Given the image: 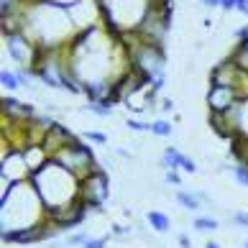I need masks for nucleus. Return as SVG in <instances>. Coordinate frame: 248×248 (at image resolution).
<instances>
[{"instance_id": "f257e3e1", "label": "nucleus", "mask_w": 248, "mask_h": 248, "mask_svg": "<svg viewBox=\"0 0 248 248\" xmlns=\"http://www.w3.org/2000/svg\"><path fill=\"white\" fill-rule=\"evenodd\" d=\"M44 217H46V205L31 185V179L11 182L8 192H3V231L41 225Z\"/></svg>"}, {"instance_id": "f03ea898", "label": "nucleus", "mask_w": 248, "mask_h": 248, "mask_svg": "<svg viewBox=\"0 0 248 248\" xmlns=\"http://www.w3.org/2000/svg\"><path fill=\"white\" fill-rule=\"evenodd\" d=\"M29 179L46 205V213L57 207H67L79 200V179L64 167H59L57 161H49L46 167L33 171Z\"/></svg>"}, {"instance_id": "7ed1b4c3", "label": "nucleus", "mask_w": 248, "mask_h": 248, "mask_svg": "<svg viewBox=\"0 0 248 248\" xmlns=\"http://www.w3.org/2000/svg\"><path fill=\"white\" fill-rule=\"evenodd\" d=\"M51 161H57L59 167H64L67 171H72L79 182L85 179V177H90V174L97 169L93 149H90V146H85V143H79V141H72L67 149H62L59 154H54Z\"/></svg>"}, {"instance_id": "20e7f679", "label": "nucleus", "mask_w": 248, "mask_h": 248, "mask_svg": "<svg viewBox=\"0 0 248 248\" xmlns=\"http://www.w3.org/2000/svg\"><path fill=\"white\" fill-rule=\"evenodd\" d=\"M110 195V179L103 169H95L90 177H85L79 182V200L87 205V210L93 213H103V205L108 202Z\"/></svg>"}, {"instance_id": "39448f33", "label": "nucleus", "mask_w": 248, "mask_h": 248, "mask_svg": "<svg viewBox=\"0 0 248 248\" xmlns=\"http://www.w3.org/2000/svg\"><path fill=\"white\" fill-rule=\"evenodd\" d=\"M8 57H11L18 67H33L39 59V44L26 33H13V36H3Z\"/></svg>"}, {"instance_id": "423d86ee", "label": "nucleus", "mask_w": 248, "mask_h": 248, "mask_svg": "<svg viewBox=\"0 0 248 248\" xmlns=\"http://www.w3.org/2000/svg\"><path fill=\"white\" fill-rule=\"evenodd\" d=\"M67 11H69L75 31H87V29H93V26L103 23V8H100L97 0H77V3H72L67 8Z\"/></svg>"}, {"instance_id": "0eeeda50", "label": "nucleus", "mask_w": 248, "mask_h": 248, "mask_svg": "<svg viewBox=\"0 0 248 248\" xmlns=\"http://www.w3.org/2000/svg\"><path fill=\"white\" fill-rule=\"evenodd\" d=\"M72 141H77V139H75V133H72L67 125L54 123V125L49 128V131H46V136H44L41 146L46 149V154H49V156H54V154H59L62 149H67V146H69Z\"/></svg>"}, {"instance_id": "6e6552de", "label": "nucleus", "mask_w": 248, "mask_h": 248, "mask_svg": "<svg viewBox=\"0 0 248 248\" xmlns=\"http://www.w3.org/2000/svg\"><path fill=\"white\" fill-rule=\"evenodd\" d=\"M235 100H241V95H238L233 87L210 85V90H207V108H210V113H225L231 105H235Z\"/></svg>"}, {"instance_id": "1a4fd4ad", "label": "nucleus", "mask_w": 248, "mask_h": 248, "mask_svg": "<svg viewBox=\"0 0 248 248\" xmlns=\"http://www.w3.org/2000/svg\"><path fill=\"white\" fill-rule=\"evenodd\" d=\"M161 167L164 169H182V171H187V174H195L197 171V164L189 159V156H185L177 146H167L161 154Z\"/></svg>"}, {"instance_id": "9d476101", "label": "nucleus", "mask_w": 248, "mask_h": 248, "mask_svg": "<svg viewBox=\"0 0 248 248\" xmlns=\"http://www.w3.org/2000/svg\"><path fill=\"white\" fill-rule=\"evenodd\" d=\"M36 115V108L29 103H21L11 95L3 97V118H11V121H31Z\"/></svg>"}, {"instance_id": "9b49d317", "label": "nucleus", "mask_w": 248, "mask_h": 248, "mask_svg": "<svg viewBox=\"0 0 248 248\" xmlns=\"http://www.w3.org/2000/svg\"><path fill=\"white\" fill-rule=\"evenodd\" d=\"M146 220H149V225L154 228L156 233H167L169 228H171V220H169V215H164L161 210H151V213L146 215Z\"/></svg>"}, {"instance_id": "f8f14e48", "label": "nucleus", "mask_w": 248, "mask_h": 248, "mask_svg": "<svg viewBox=\"0 0 248 248\" xmlns=\"http://www.w3.org/2000/svg\"><path fill=\"white\" fill-rule=\"evenodd\" d=\"M177 202L185 210H200V197H197V192H187V189H179L177 192Z\"/></svg>"}, {"instance_id": "ddd939ff", "label": "nucleus", "mask_w": 248, "mask_h": 248, "mask_svg": "<svg viewBox=\"0 0 248 248\" xmlns=\"http://www.w3.org/2000/svg\"><path fill=\"white\" fill-rule=\"evenodd\" d=\"M0 85H3L5 93H16V90L21 87V79H18L16 72H11V69H3V72H0Z\"/></svg>"}, {"instance_id": "4468645a", "label": "nucleus", "mask_w": 248, "mask_h": 248, "mask_svg": "<svg viewBox=\"0 0 248 248\" xmlns=\"http://www.w3.org/2000/svg\"><path fill=\"white\" fill-rule=\"evenodd\" d=\"M151 133L159 136V139H169L174 133V125L169 121H164V118H159V121H151Z\"/></svg>"}, {"instance_id": "2eb2a0df", "label": "nucleus", "mask_w": 248, "mask_h": 248, "mask_svg": "<svg viewBox=\"0 0 248 248\" xmlns=\"http://www.w3.org/2000/svg\"><path fill=\"white\" fill-rule=\"evenodd\" d=\"M85 110L93 113V115H97V118H113V105L110 103H87Z\"/></svg>"}, {"instance_id": "dca6fc26", "label": "nucleus", "mask_w": 248, "mask_h": 248, "mask_svg": "<svg viewBox=\"0 0 248 248\" xmlns=\"http://www.w3.org/2000/svg\"><path fill=\"white\" fill-rule=\"evenodd\" d=\"M195 228L200 233H213V231H217V220L215 217H195Z\"/></svg>"}, {"instance_id": "f3484780", "label": "nucleus", "mask_w": 248, "mask_h": 248, "mask_svg": "<svg viewBox=\"0 0 248 248\" xmlns=\"http://www.w3.org/2000/svg\"><path fill=\"white\" fill-rule=\"evenodd\" d=\"M125 128L128 131H136V133H151V123H143V121H139V118H128Z\"/></svg>"}, {"instance_id": "a211bd4d", "label": "nucleus", "mask_w": 248, "mask_h": 248, "mask_svg": "<svg viewBox=\"0 0 248 248\" xmlns=\"http://www.w3.org/2000/svg\"><path fill=\"white\" fill-rule=\"evenodd\" d=\"M233 177H235L238 185L248 187V164H235V167H233Z\"/></svg>"}, {"instance_id": "6ab92c4d", "label": "nucleus", "mask_w": 248, "mask_h": 248, "mask_svg": "<svg viewBox=\"0 0 248 248\" xmlns=\"http://www.w3.org/2000/svg\"><path fill=\"white\" fill-rule=\"evenodd\" d=\"M85 139H87V141H93V143H100V146H105V143H108V136H105V133H100V131H87V133H85Z\"/></svg>"}, {"instance_id": "aec40b11", "label": "nucleus", "mask_w": 248, "mask_h": 248, "mask_svg": "<svg viewBox=\"0 0 248 248\" xmlns=\"http://www.w3.org/2000/svg\"><path fill=\"white\" fill-rule=\"evenodd\" d=\"M108 246V238H87L85 243H82V248H105Z\"/></svg>"}, {"instance_id": "412c9836", "label": "nucleus", "mask_w": 248, "mask_h": 248, "mask_svg": "<svg viewBox=\"0 0 248 248\" xmlns=\"http://www.w3.org/2000/svg\"><path fill=\"white\" fill-rule=\"evenodd\" d=\"M235 39H238V46H248V26L235 31Z\"/></svg>"}, {"instance_id": "4be33fe9", "label": "nucleus", "mask_w": 248, "mask_h": 248, "mask_svg": "<svg viewBox=\"0 0 248 248\" xmlns=\"http://www.w3.org/2000/svg\"><path fill=\"white\" fill-rule=\"evenodd\" d=\"M233 223L248 228V210H241V213H233Z\"/></svg>"}, {"instance_id": "5701e85b", "label": "nucleus", "mask_w": 248, "mask_h": 248, "mask_svg": "<svg viewBox=\"0 0 248 248\" xmlns=\"http://www.w3.org/2000/svg\"><path fill=\"white\" fill-rule=\"evenodd\" d=\"M85 241H87V233H75V235H69V238H67V243H69V246H82Z\"/></svg>"}, {"instance_id": "b1692460", "label": "nucleus", "mask_w": 248, "mask_h": 248, "mask_svg": "<svg viewBox=\"0 0 248 248\" xmlns=\"http://www.w3.org/2000/svg\"><path fill=\"white\" fill-rule=\"evenodd\" d=\"M164 179H167L169 185H177V187L182 185V179H179V174H177V169H169L167 174H164Z\"/></svg>"}, {"instance_id": "393cba45", "label": "nucleus", "mask_w": 248, "mask_h": 248, "mask_svg": "<svg viewBox=\"0 0 248 248\" xmlns=\"http://www.w3.org/2000/svg\"><path fill=\"white\" fill-rule=\"evenodd\" d=\"M223 11H238V0H220Z\"/></svg>"}, {"instance_id": "a878e982", "label": "nucleus", "mask_w": 248, "mask_h": 248, "mask_svg": "<svg viewBox=\"0 0 248 248\" xmlns=\"http://www.w3.org/2000/svg\"><path fill=\"white\" fill-rule=\"evenodd\" d=\"M159 108H161V113H171V110H174V100L171 97H164Z\"/></svg>"}, {"instance_id": "bb28decb", "label": "nucleus", "mask_w": 248, "mask_h": 248, "mask_svg": "<svg viewBox=\"0 0 248 248\" xmlns=\"http://www.w3.org/2000/svg\"><path fill=\"white\" fill-rule=\"evenodd\" d=\"M238 13L248 16V0H238Z\"/></svg>"}, {"instance_id": "cd10ccee", "label": "nucleus", "mask_w": 248, "mask_h": 248, "mask_svg": "<svg viewBox=\"0 0 248 248\" xmlns=\"http://www.w3.org/2000/svg\"><path fill=\"white\" fill-rule=\"evenodd\" d=\"M128 233V228H123V225H113V235H125Z\"/></svg>"}, {"instance_id": "c85d7f7f", "label": "nucleus", "mask_w": 248, "mask_h": 248, "mask_svg": "<svg viewBox=\"0 0 248 248\" xmlns=\"http://www.w3.org/2000/svg\"><path fill=\"white\" fill-rule=\"evenodd\" d=\"M205 8H220V0H202Z\"/></svg>"}, {"instance_id": "c756f323", "label": "nucleus", "mask_w": 248, "mask_h": 248, "mask_svg": "<svg viewBox=\"0 0 248 248\" xmlns=\"http://www.w3.org/2000/svg\"><path fill=\"white\" fill-rule=\"evenodd\" d=\"M179 246L182 248H189V238L187 235H179Z\"/></svg>"}, {"instance_id": "7c9ffc66", "label": "nucleus", "mask_w": 248, "mask_h": 248, "mask_svg": "<svg viewBox=\"0 0 248 248\" xmlns=\"http://www.w3.org/2000/svg\"><path fill=\"white\" fill-rule=\"evenodd\" d=\"M205 248H223V246L215 243V241H210V243H205Z\"/></svg>"}, {"instance_id": "2f4dec72", "label": "nucleus", "mask_w": 248, "mask_h": 248, "mask_svg": "<svg viewBox=\"0 0 248 248\" xmlns=\"http://www.w3.org/2000/svg\"><path fill=\"white\" fill-rule=\"evenodd\" d=\"M246 248H248V241H246Z\"/></svg>"}]
</instances>
